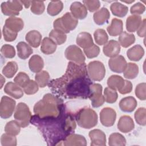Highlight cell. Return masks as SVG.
I'll list each match as a JSON object with an SVG mask.
<instances>
[{
    "label": "cell",
    "instance_id": "1",
    "mask_svg": "<svg viewBox=\"0 0 146 146\" xmlns=\"http://www.w3.org/2000/svg\"><path fill=\"white\" fill-rule=\"evenodd\" d=\"M59 100L50 94L44 95L34 107V113L39 118L57 117L60 113Z\"/></svg>",
    "mask_w": 146,
    "mask_h": 146
},
{
    "label": "cell",
    "instance_id": "2",
    "mask_svg": "<svg viewBox=\"0 0 146 146\" xmlns=\"http://www.w3.org/2000/svg\"><path fill=\"white\" fill-rule=\"evenodd\" d=\"M76 120L78 125L85 129H90L98 124V115L90 108L81 109L76 114Z\"/></svg>",
    "mask_w": 146,
    "mask_h": 146
},
{
    "label": "cell",
    "instance_id": "3",
    "mask_svg": "<svg viewBox=\"0 0 146 146\" xmlns=\"http://www.w3.org/2000/svg\"><path fill=\"white\" fill-rule=\"evenodd\" d=\"M78 24V20L71 13L67 12L62 17L55 19L53 23L55 30L65 34L74 30Z\"/></svg>",
    "mask_w": 146,
    "mask_h": 146
},
{
    "label": "cell",
    "instance_id": "4",
    "mask_svg": "<svg viewBox=\"0 0 146 146\" xmlns=\"http://www.w3.org/2000/svg\"><path fill=\"white\" fill-rule=\"evenodd\" d=\"M14 117L21 127L28 126L31 119V113L27 105L25 103H19L15 107Z\"/></svg>",
    "mask_w": 146,
    "mask_h": 146
},
{
    "label": "cell",
    "instance_id": "5",
    "mask_svg": "<svg viewBox=\"0 0 146 146\" xmlns=\"http://www.w3.org/2000/svg\"><path fill=\"white\" fill-rule=\"evenodd\" d=\"M88 77L94 81H101L106 75V68L103 63L100 61L90 62L87 68Z\"/></svg>",
    "mask_w": 146,
    "mask_h": 146
},
{
    "label": "cell",
    "instance_id": "6",
    "mask_svg": "<svg viewBox=\"0 0 146 146\" xmlns=\"http://www.w3.org/2000/svg\"><path fill=\"white\" fill-rule=\"evenodd\" d=\"M102 86L98 83H93L90 86L88 98L91 102L92 106L94 108H98L102 106L104 102V97L102 95Z\"/></svg>",
    "mask_w": 146,
    "mask_h": 146
},
{
    "label": "cell",
    "instance_id": "7",
    "mask_svg": "<svg viewBox=\"0 0 146 146\" xmlns=\"http://www.w3.org/2000/svg\"><path fill=\"white\" fill-rule=\"evenodd\" d=\"M64 55L67 59L78 64L84 63L86 58L81 49L77 46L70 45L66 48Z\"/></svg>",
    "mask_w": 146,
    "mask_h": 146
},
{
    "label": "cell",
    "instance_id": "8",
    "mask_svg": "<svg viewBox=\"0 0 146 146\" xmlns=\"http://www.w3.org/2000/svg\"><path fill=\"white\" fill-rule=\"evenodd\" d=\"M15 101L7 96H3L1 98L0 104V116L2 119H7L11 116L15 108Z\"/></svg>",
    "mask_w": 146,
    "mask_h": 146
},
{
    "label": "cell",
    "instance_id": "9",
    "mask_svg": "<svg viewBox=\"0 0 146 146\" xmlns=\"http://www.w3.org/2000/svg\"><path fill=\"white\" fill-rule=\"evenodd\" d=\"M21 1H8L1 3V8L5 15L15 17L19 14V11L23 9Z\"/></svg>",
    "mask_w": 146,
    "mask_h": 146
},
{
    "label": "cell",
    "instance_id": "10",
    "mask_svg": "<svg viewBox=\"0 0 146 146\" xmlns=\"http://www.w3.org/2000/svg\"><path fill=\"white\" fill-rule=\"evenodd\" d=\"M116 111L111 107H105L100 112V120L102 124L105 127L112 126L116 120Z\"/></svg>",
    "mask_w": 146,
    "mask_h": 146
},
{
    "label": "cell",
    "instance_id": "11",
    "mask_svg": "<svg viewBox=\"0 0 146 146\" xmlns=\"http://www.w3.org/2000/svg\"><path fill=\"white\" fill-rule=\"evenodd\" d=\"M127 63L122 55H117L111 58L108 60V66L110 70L116 73H122L127 67Z\"/></svg>",
    "mask_w": 146,
    "mask_h": 146
},
{
    "label": "cell",
    "instance_id": "12",
    "mask_svg": "<svg viewBox=\"0 0 146 146\" xmlns=\"http://www.w3.org/2000/svg\"><path fill=\"white\" fill-rule=\"evenodd\" d=\"M103 52L106 56L115 57L118 55L120 52V45L117 41L113 39L110 40L103 46Z\"/></svg>",
    "mask_w": 146,
    "mask_h": 146
},
{
    "label": "cell",
    "instance_id": "13",
    "mask_svg": "<svg viewBox=\"0 0 146 146\" xmlns=\"http://www.w3.org/2000/svg\"><path fill=\"white\" fill-rule=\"evenodd\" d=\"M91 141V145L104 146L106 145V136L103 131L99 129H92L88 133Z\"/></svg>",
    "mask_w": 146,
    "mask_h": 146
},
{
    "label": "cell",
    "instance_id": "14",
    "mask_svg": "<svg viewBox=\"0 0 146 146\" xmlns=\"http://www.w3.org/2000/svg\"><path fill=\"white\" fill-rule=\"evenodd\" d=\"M72 15L77 19H83L87 15V9L84 4L80 2H74L70 6Z\"/></svg>",
    "mask_w": 146,
    "mask_h": 146
},
{
    "label": "cell",
    "instance_id": "15",
    "mask_svg": "<svg viewBox=\"0 0 146 146\" xmlns=\"http://www.w3.org/2000/svg\"><path fill=\"white\" fill-rule=\"evenodd\" d=\"M4 92L16 99H20L23 96V91L21 87L12 82H9L5 85Z\"/></svg>",
    "mask_w": 146,
    "mask_h": 146
},
{
    "label": "cell",
    "instance_id": "16",
    "mask_svg": "<svg viewBox=\"0 0 146 146\" xmlns=\"http://www.w3.org/2000/svg\"><path fill=\"white\" fill-rule=\"evenodd\" d=\"M118 129L123 133L131 132L135 127L133 119L127 115H124L120 117L117 123Z\"/></svg>",
    "mask_w": 146,
    "mask_h": 146
},
{
    "label": "cell",
    "instance_id": "17",
    "mask_svg": "<svg viewBox=\"0 0 146 146\" xmlns=\"http://www.w3.org/2000/svg\"><path fill=\"white\" fill-rule=\"evenodd\" d=\"M64 145H86L87 141L85 137L80 135L71 133L66 137L63 143Z\"/></svg>",
    "mask_w": 146,
    "mask_h": 146
},
{
    "label": "cell",
    "instance_id": "18",
    "mask_svg": "<svg viewBox=\"0 0 146 146\" xmlns=\"http://www.w3.org/2000/svg\"><path fill=\"white\" fill-rule=\"evenodd\" d=\"M4 26L10 30L18 33L23 29L24 27V22L20 18L10 17L6 19Z\"/></svg>",
    "mask_w": 146,
    "mask_h": 146
},
{
    "label": "cell",
    "instance_id": "19",
    "mask_svg": "<svg viewBox=\"0 0 146 146\" xmlns=\"http://www.w3.org/2000/svg\"><path fill=\"white\" fill-rule=\"evenodd\" d=\"M137 101L133 96H127L121 99L119 102L120 109L125 112H131L137 106Z\"/></svg>",
    "mask_w": 146,
    "mask_h": 146
},
{
    "label": "cell",
    "instance_id": "20",
    "mask_svg": "<svg viewBox=\"0 0 146 146\" xmlns=\"http://www.w3.org/2000/svg\"><path fill=\"white\" fill-rule=\"evenodd\" d=\"M144 55V50L140 44H136L127 51L128 58L132 61H139Z\"/></svg>",
    "mask_w": 146,
    "mask_h": 146
},
{
    "label": "cell",
    "instance_id": "21",
    "mask_svg": "<svg viewBox=\"0 0 146 146\" xmlns=\"http://www.w3.org/2000/svg\"><path fill=\"white\" fill-rule=\"evenodd\" d=\"M76 42L79 47L83 49L87 48L94 44L93 39L91 35L87 32L80 33L77 35Z\"/></svg>",
    "mask_w": 146,
    "mask_h": 146
},
{
    "label": "cell",
    "instance_id": "22",
    "mask_svg": "<svg viewBox=\"0 0 146 146\" xmlns=\"http://www.w3.org/2000/svg\"><path fill=\"white\" fill-rule=\"evenodd\" d=\"M110 17V13L106 7L98 10L93 15L95 23L98 25H103L107 23Z\"/></svg>",
    "mask_w": 146,
    "mask_h": 146
},
{
    "label": "cell",
    "instance_id": "23",
    "mask_svg": "<svg viewBox=\"0 0 146 146\" xmlns=\"http://www.w3.org/2000/svg\"><path fill=\"white\" fill-rule=\"evenodd\" d=\"M123 30V23L121 19L113 18L111 21V25L107 28V32L110 35L116 36L120 35Z\"/></svg>",
    "mask_w": 146,
    "mask_h": 146
},
{
    "label": "cell",
    "instance_id": "24",
    "mask_svg": "<svg viewBox=\"0 0 146 146\" xmlns=\"http://www.w3.org/2000/svg\"><path fill=\"white\" fill-rule=\"evenodd\" d=\"M142 22L140 15L132 14L126 19V29L128 32L133 33L137 31Z\"/></svg>",
    "mask_w": 146,
    "mask_h": 146
},
{
    "label": "cell",
    "instance_id": "25",
    "mask_svg": "<svg viewBox=\"0 0 146 146\" xmlns=\"http://www.w3.org/2000/svg\"><path fill=\"white\" fill-rule=\"evenodd\" d=\"M25 39L31 46L37 48L41 43L42 35L37 30H31L26 34Z\"/></svg>",
    "mask_w": 146,
    "mask_h": 146
},
{
    "label": "cell",
    "instance_id": "26",
    "mask_svg": "<svg viewBox=\"0 0 146 146\" xmlns=\"http://www.w3.org/2000/svg\"><path fill=\"white\" fill-rule=\"evenodd\" d=\"M29 67L33 72L38 73L41 71L44 67V62L42 58L38 55H33L29 61Z\"/></svg>",
    "mask_w": 146,
    "mask_h": 146
},
{
    "label": "cell",
    "instance_id": "27",
    "mask_svg": "<svg viewBox=\"0 0 146 146\" xmlns=\"http://www.w3.org/2000/svg\"><path fill=\"white\" fill-rule=\"evenodd\" d=\"M17 49L18 57L23 60L28 58L33 52L30 46L25 42H19L17 44Z\"/></svg>",
    "mask_w": 146,
    "mask_h": 146
},
{
    "label": "cell",
    "instance_id": "28",
    "mask_svg": "<svg viewBox=\"0 0 146 146\" xmlns=\"http://www.w3.org/2000/svg\"><path fill=\"white\" fill-rule=\"evenodd\" d=\"M56 44L50 38L46 37L42 41L40 50L46 55L52 54L56 51Z\"/></svg>",
    "mask_w": 146,
    "mask_h": 146
},
{
    "label": "cell",
    "instance_id": "29",
    "mask_svg": "<svg viewBox=\"0 0 146 146\" xmlns=\"http://www.w3.org/2000/svg\"><path fill=\"white\" fill-rule=\"evenodd\" d=\"M125 80L120 76L117 75H112L108 78L107 81L108 87L115 90H119L124 85Z\"/></svg>",
    "mask_w": 146,
    "mask_h": 146
},
{
    "label": "cell",
    "instance_id": "30",
    "mask_svg": "<svg viewBox=\"0 0 146 146\" xmlns=\"http://www.w3.org/2000/svg\"><path fill=\"white\" fill-rule=\"evenodd\" d=\"M110 10L113 15L120 18L125 17L128 11V8L127 6L117 1L111 5Z\"/></svg>",
    "mask_w": 146,
    "mask_h": 146
},
{
    "label": "cell",
    "instance_id": "31",
    "mask_svg": "<svg viewBox=\"0 0 146 146\" xmlns=\"http://www.w3.org/2000/svg\"><path fill=\"white\" fill-rule=\"evenodd\" d=\"M135 42V36L132 33H128L126 31L122 32L119 37V43L124 48H127Z\"/></svg>",
    "mask_w": 146,
    "mask_h": 146
},
{
    "label": "cell",
    "instance_id": "32",
    "mask_svg": "<svg viewBox=\"0 0 146 146\" xmlns=\"http://www.w3.org/2000/svg\"><path fill=\"white\" fill-rule=\"evenodd\" d=\"M63 8V4L60 1H52L49 2L47 11L51 16H55L59 14Z\"/></svg>",
    "mask_w": 146,
    "mask_h": 146
},
{
    "label": "cell",
    "instance_id": "33",
    "mask_svg": "<svg viewBox=\"0 0 146 146\" xmlns=\"http://www.w3.org/2000/svg\"><path fill=\"white\" fill-rule=\"evenodd\" d=\"M18 69L17 63L14 61H10L7 63L2 69V72L7 78H13Z\"/></svg>",
    "mask_w": 146,
    "mask_h": 146
},
{
    "label": "cell",
    "instance_id": "34",
    "mask_svg": "<svg viewBox=\"0 0 146 146\" xmlns=\"http://www.w3.org/2000/svg\"><path fill=\"white\" fill-rule=\"evenodd\" d=\"M123 74L126 79H133L137 77L139 74V67L135 63H128Z\"/></svg>",
    "mask_w": 146,
    "mask_h": 146
},
{
    "label": "cell",
    "instance_id": "35",
    "mask_svg": "<svg viewBox=\"0 0 146 146\" xmlns=\"http://www.w3.org/2000/svg\"><path fill=\"white\" fill-rule=\"evenodd\" d=\"M108 144L110 146H124L126 144L125 137L119 133H112L110 135Z\"/></svg>",
    "mask_w": 146,
    "mask_h": 146
},
{
    "label": "cell",
    "instance_id": "36",
    "mask_svg": "<svg viewBox=\"0 0 146 146\" xmlns=\"http://www.w3.org/2000/svg\"><path fill=\"white\" fill-rule=\"evenodd\" d=\"M21 131V125L16 120H11L7 122L5 127V131L6 133L13 135H18Z\"/></svg>",
    "mask_w": 146,
    "mask_h": 146
},
{
    "label": "cell",
    "instance_id": "37",
    "mask_svg": "<svg viewBox=\"0 0 146 146\" xmlns=\"http://www.w3.org/2000/svg\"><path fill=\"white\" fill-rule=\"evenodd\" d=\"M50 79V75L46 71L43 70L36 74L35 76V82L39 87L43 88L46 87Z\"/></svg>",
    "mask_w": 146,
    "mask_h": 146
},
{
    "label": "cell",
    "instance_id": "38",
    "mask_svg": "<svg viewBox=\"0 0 146 146\" xmlns=\"http://www.w3.org/2000/svg\"><path fill=\"white\" fill-rule=\"evenodd\" d=\"M49 37L58 45L64 43L67 39V35L65 33L55 29L52 30L49 33Z\"/></svg>",
    "mask_w": 146,
    "mask_h": 146
},
{
    "label": "cell",
    "instance_id": "39",
    "mask_svg": "<svg viewBox=\"0 0 146 146\" xmlns=\"http://www.w3.org/2000/svg\"><path fill=\"white\" fill-rule=\"evenodd\" d=\"M94 36L96 43L98 45H104L108 42V35L106 31L102 29L96 30L94 33Z\"/></svg>",
    "mask_w": 146,
    "mask_h": 146
},
{
    "label": "cell",
    "instance_id": "40",
    "mask_svg": "<svg viewBox=\"0 0 146 146\" xmlns=\"http://www.w3.org/2000/svg\"><path fill=\"white\" fill-rule=\"evenodd\" d=\"M104 97L105 101L108 103H113L117 100L118 95L116 90L110 87H106L104 91Z\"/></svg>",
    "mask_w": 146,
    "mask_h": 146
},
{
    "label": "cell",
    "instance_id": "41",
    "mask_svg": "<svg viewBox=\"0 0 146 146\" xmlns=\"http://www.w3.org/2000/svg\"><path fill=\"white\" fill-rule=\"evenodd\" d=\"M134 117L138 124L145 126L146 124V109L144 107L139 108L136 111Z\"/></svg>",
    "mask_w": 146,
    "mask_h": 146
},
{
    "label": "cell",
    "instance_id": "42",
    "mask_svg": "<svg viewBox=\"0 0 146 146\" xmlns=\"http://www.w3.org/2000/svg\"><path fill=\"white\" fill-rule=\"evenodd\" d=\"M1 144L2 146H15L17 145V138L15 136L7 133H4L1 136Z\"/></svg>",
    "mask_w": 146,
    "mask_h": 146
},
{
    "label": "cell",
    "instance_id": "43",
    "mask_svg": "<svg viewBox=\"0 0 146 146\" xmlns=\"http://www.w3.org/2000/svg\"><path fill=\"white\" fill-rule=\"evenodd\" d=\"M45 9V6L43 1H31V11L36 15L42 14Z\"/></svg>",
    "mask_w": 146,
    "mask_h": 146
},
{
    "label": "cell",
    "instance_id": "44",
    "mask_svg": "<svg viewBox=\"0 0 146 146\" xmlns=\"http://www.w3.org/2000/svg\"><path fill=\"white\" fill-rule=\"evenodd\" d=\"M30 80L29 75L24 72H19L14 79V82L22 88H23Z\"/></svg>",
    "mask_w": 146,
    "mask_h": 146
},
{
    "label": "cell",
    "instance_id": "45",
    "mask_svg": "<svg viewBox=\"0 0 146 146\" xmlns=\"http://www.w3.org/2000/svg\"><path fill=\"white\" fill-rule=\"evenodd\" d=\"M1 52L2 55L6 58H13L15 55L14 47L13 46L7 44H5L2 46Z\"/></svg>",
    "mask_w": 146,
    "mask_h": 146
},
{
    "label": "cell",
    "instance_id": "46",
    "mask_svg": "<svg viewBox=\"0 0 146 146\" xmlns=\"http://www.w3.org/2000/svg\"><path fill=\"white\" fill-rule=\"evenodd\" d=\"M23 88V91L26 94L33 95L37 92L38 91L39 86L35 81L33 80H30V81Z\"/></svg>",
    "mask_w": 146,
    "mask_h": 146
},
{
    "label": "cell",
    "instance_id": "47",
    "mask_svg": "<svg viewBox=\"0 0 146 146\" xmlns=\"http://www.w3.org/2000/svg\"><path fill=\"white\" fill-rule=\"evenodd\" d=\"M84 52L88 58L91 59L97 57L100 53V48L94 44L91 46L84 49Z\"/></svg>",
    "mask_w": 146,
    "mask_h": 146
},
{
    "label": "cell",
    "instance_id": "48",
    "mask_svg": "<svg viewBox=\"0 0 146 146\" xmlns=\"http://www.w3.org/2000/svg\"><path fill=\"white\" fill-rule=\"evenodd\" d=\"M2 34L4 40L6 42H10L14 41L17 38L18 33L13 31L4 26L2 29Z\"/></svg>",
    "mask_w": 146,
    "mask_h": 146
},
{
    "label": "cell",
    "instance_id": "49",
    "mask_svg": "<svg viewBox=\"0 0 146 146\" xmlns=\"http://www.w3.org/2000/svg\"><path fill=\"white\" fill-rule=\"evenodd\" d=\"M146 84L145 83H141L138 84L135 88V95L141 100H145L146 99Z\"/></svg>",
    "mask_w": 146,
    "mask_h": 146
},
{
    "label": "cell",
    "instance_id": "50",
    "mask_svg": "<svg viewBox=\"0 0 146 146\" xmlns=\"http://www.w3.org/2000/svg\"><path fill=\"white\" fill-rule=\"evenodd\" d=\"M83 3L90 12L97 11L100 6V2L98 0H84Z\"/></svg>",
    "mask_w": 146,
    "mask_h": 146
},
{
    "label": "cell",
    "instance_id": "51",
    "mask_svg": "<svg viewBox=\"0 0 146 146\" xmlns=\"http://www.w3.org/2000/svg\"><path fill=\"white\" fill-rule=\"evenodd\" d=\"M145 10V6L140 2H137L131 7L130 12L132 14L140 15L144 13Z\"/></svg>",
    "mask_w": 146,
    "mask_h": 146
},
{
    "label": "cell",
    "instance_id": "52",
    "mask_svg": "<svg viewBox=\"0 0 146 146\" xmlns=\"http://www.w3.org/2000/svg\"><path fill=\"white\" fill-rule=\"evenodd\" d=\"M132 83L127 80H125V83L124 86L119 90L118 91L121 94H129L132 91Z\"/></svg>",
    "mask_w": 146,
    "mask_h": 146
},
{
    "label": "cell",
    "instance_id": "53",
    "mask_svg": "<svg viewBox=\"0 0 146 146\" xmlns=\"http://www.w3.org/2000/svg\"><path fill=\"white\" fill-rule=\"evenodd\" d=\"M137 34L140 37H145V19L141 22L140 26L137 30Z\"/></svg>",
    "mask_w": 146,
    "mask_h": 146
},
{
    "label": "cell",
    "instance_id": "54",
    "mask_svg": "<svg viewBox=\"0 0 146 146\" xmlns=\"http://www.w3.org/2000/svg\"><path fill=\"white\" fill-rule=\"evenodd\" d=\"M22 5H23L25 8H29L31 4V1H21Z\"/></svg>",
    "mask_w": 146,
    "mask_h": 146
},
{
    "label": "cell",
    "instance_id": "55",
    "mask_svg": "<svg viewBox=\"0 0 146 146\" xmlns=\"http://www.w3.org/2000/svg\"><path fill=\"white\" fill-rule=\"evenodd\" d=\"M121 2H125L127 3H132L133 2H135V1H121Z\"/></svg>",
    "mask_w": 146,
    "mask_h": 146
}]
</instances>
